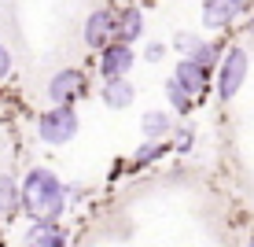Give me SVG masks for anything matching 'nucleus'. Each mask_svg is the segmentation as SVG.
Here are the masks:
<instances>
[{"label": "nucleus", "mask_w": 254, "mask_h": 247, "mask_svg": "<svg viewBox=\"0 0 254 247\" xmlns=\"http://www.w3.org/2000/svg\"><path fill=\"white\" fill-rule=\"evenodd\" d=\"M19 192H22V210L30 218H59L66 203V192L52 170H30Z\"/></svg>", "instance_id": "f257e3e1"}, {"label": "nucleus", "mask_w": 254, "mask_h": 247, "mask_svg": "<svg viewBox=\"0 0 254 247\" xmlns=\"http://www.w3.org/2000/svg\"><path fill=\"white\" fill-rule=\"evenodd\" d=\"M37 133L45 144H66L77 133V114L70 111V103H56L52 111H45L37 118Z\"/></svg>", "instance_id": "f03ea898"}, {"label": "nucleus", "mask_w": 254, "mask_h": 247, "mask_svg": "<svg viewBox=\"0 0 254 247\" xmlns=\"http://www.w3.org/2000/svg\"><path fill=\"white\" fill-rule=\"evenodd\" d=\"M243 78H247V52L243 48H229V56L221 59V82H217L221 100H232V96L240 92Z\"/></svg>", "instance_id": "7ed1b4c3"}, {"label": "nucleus", "mask_w": 254, "mask_h": 247, "mask_svg": "<svg viewBox=\"0 0 254 247\" xmlns=\"http://www.w3.org/2000/svg\"><path fill=\"white\" fill-rule=\"evenodd\" d=\"M129 67H133V48H129L126 41H107V45H103V56H100L103 78H118V74H126Z\"/></svg>", "instance_id": "20e7f679"}, {"label": "nucleus", "mask_w": 254, "mask_h": 247, "mask_svg": "<svg viewBox=\"0 0 254 247\" xmlns=\"http://www.w3.org/2000/svg\"><path fill=\"white\" fill-rule=\"evenodd\" d=\"M81 92H85V74H81V70H59V74L48 82V96L56 103H70L74 96H81Z\"/></svg>", "instance_id": "39448f33"}, {"label": "nucleus", "mask_w": 254, "mask_h": 247, "mask_svg": "<svg viewBox=\"0 0 254 247\" xmlns=\"http://www.w3.org/2000/svg\"><path fill=\"white\" fill-rule=\"evenodd\" d=\"M243 7H247V0H206L203 4V26L221 30V26H229Z\"/></svg>", "instance_id": "423d86ee"}, {"label": "nucleus", "mask_w": 254, "mask_h": 247, "mask_svg": "<svg viewBox=\"0 0 254 247\" xmlns=\"http://www.w3.org/2000/svg\"><path fill=\"white\" fill-rule=\"evenodd\" d=\"M115 11H92V19L85 22V45L89 48H103L115 37Z\"/></svg>", "instance_id": "0eeeda50"}, {"label": "nucleus", "mask_w": 254, "mask_h": 247, "mask_svg": "<svg viewBox=\"0 0 254 247\" xmlns=\"http://www.w3.org/2000/svg\"><path fill=\"white\" fill-rule=\"evenodd\" d=\"M26 244H33V247H63L66 236L59 233L56 218H33V229L26 233Z\"/></svg>", "instance_id": "6e6552de"}, {"label": "nucleus", "mask_w": 254, "mask_h": 247, "mask_svg": "<svg viewBox=\"0 0 254 247\" xmlns=\"http://www.w3.org/2000/svg\"><path fill=\"white\" fill-rule=\"evenodd\" d=\"M173 78H177V85L185 92H191V96H203V89H206V67L195 63V59H185Z\"/></svg>", "instance_id": "1a4fd4ad"}, {"label": "nucleus", "mask_w": 254, "mask_h": 247, "mask_svg": "<svg viewBox=\"0 0 254 247\" xmlns=\"http://www.w3.org/2000/svg\"><path fill=\"white\" fill-rule=\"evenodd\" d=\"M103 103H107L111 111H126L129 103H133V85L126 82V74L107 78V85H103Z\"/></svg>", "instance_id": "9d476101"}, {"label": "nucleus", "mask_w": 254, "mask_h": 247, "mask_svg": "<svg viewBox=\"0 0 254 247\" xmlns=\"http://www.w3.org/2000/svg\"><path fill=\"white\" fill-rule=\"evenodd\" d=\"M140 30H144V15H140V7H126V11L115 19V41H136Z\"/></svg>", "instance_id": "9b49d317"}, {"label": "nucleus", "mask_w": 254, "mask_h": 247, "mask_svg": "<svg viewBox=\"0 0 254 247\" xmlns=\"http://www.w3.org/2000/svg\"><path fill=\"white\" fill-rule=\"evenodd\" d=\"M22 207V192H19V184H15V177H0V214L4 218H11L15 210Z\"/></svg>", "instance_id": "f8f14e48"}, {"label": "nucleus", "mask_w": 254, "mask_h": 247, "mask_svg": "<svg viewBox=\"0 0 254 247\" xmlns=\"http://www.w3.org/2000/svg\"><path fill=\"white\" fill-rule=\"evenodd\" d=\"M162 133H170V114H162V111L144 114V137L147 140H159Z\"/></svg>", "instance_id": "ddd939ff"}, {"label": "nucleus", "mask_w": 254, "mask_h": 247, "mask_svg": "<svg viewBox=\"0 0 254 247\" xmlns=\"http://www.w3.org/2000/svg\"><path fill=\"white\" fill-rule=\"evenodd\" d=\"M166 96H170V103L177 111H191V92H185L177 85V78H173V82H166Z\"/></svg>", "instance_id": "4468645a"}, {"label": "nucleus", "mask_w": 254, "mask_h": 247, "mask_svg": "<svg viewBox=\"0 0 254 247\" xmlns=\"http://www.w3.org/2000/svg\"><path fill=\"white\" fill-rule=\"evenodd\" d=\"M191 59H195V63H203V67L210 70V67L217 63V48H214V45H203V41H199V48L191 52Z\"/></svg>", "instance_id": "2eb2a0df"}, {"label": "nucleus", "mask_w": 254, "mask_h": 247, "mask_svg": "<svg viewBox=\"0 0 254 247\" xmlns=\"http://www.w3.org/2000/svg\"><path fill=\"white\" fill-rule=\"evenodd\" d=\"M159 155H162V148H159V144H144V148H136L133 163H136V166H147L151 159H159Z\"/></svg>", "instance_id": "dca6fc26"}, {"label": "nucleus", "mask_w": 254, "mask_h": 247, "mask_svg": "<svg viewBox=\"0 0 254 247\" xmlns=\"http://www.w3.org/2000/svg\"><path fill=\"white\" fill-rule=\"evenodd\" d=\"M173 45H177L181 52H188V56H191V52L199 48V37H191V33H177V41H173Z\"/></svg>", "instance_id": "f3484780"}, {"label": "nucleus", "mask_w": 254, "mask_h": 247, "mask_svg": "<svg viewBox=\"0 0 254 247\" xmlns=\"http://www.w3.org/2000/svg\"><path fill=\"white\" fill-rule=\"evenodd\" d=\"M7 70H11V52L0 45V78H7Z\"/></svg>", "instance_id": "a211bd4d"}, {"label": "nucleus", "mask_w": 254, "mask_h": 247, "mask_svg": "<svg viewBox=\"0 0 254 247\" xmlns=\"http://www.w3.org/2000/svg\"><path fill=\"white\" fill-rule=\"evenodd\" d=\"M162 45H151V48H147V59H151V63H159V59H162Z\"/></svg>", "instance_id": "6ab92c4d"}]
</instances>
